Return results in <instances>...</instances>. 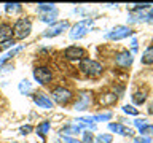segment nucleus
Segmentation results:
<instances>
[{"mask_svg":"<svg viewBox=\"0 0 153 143\" xmlns=\"http://www.w3.org/2000/svg\"><path fill=\"white\" fill-rule=\"evenodd\" d=\"M134 126L139 127V130H140L142 127L147 126V119H136V121H134Z\"/></svg>","mask_w":153,"mask_h":143,"instance_id":"bb28decb","label":"nucleus"},{"mask_svg":"<svg viewBox=\"0 0 153 143\" xmlns=\"http://www.w3.org/2000/svg\"><path fill=\"white\" fill-rule=\"evenodd\" d=\"M51 10H56L53 3H40L38 5V11H51Z\"/></svg>","mask_w":153,"mask_h":143,"instance_id":"b1692460","label":"nucleus"},{"mask_svg":"<svg viewBox=\"0 0 153 143\" xmlns=\"http://www.w3.org/2000/svg\"><path fill=\"white\" fill-rule=\"evenodd\" d=\"M140 133H142V135H150V133H153V126H148V124H147L145 127L140 129Z\"/></svg>","mask_w":153,"mask_h":143,"instance_id":"a878e982","label":"nucleus"},{"mask_svg":"<svg viewBox=\"0 0 153 143\" xmlns=\"http://www.w3.org/2000/svg\"><path fill=\"white\" fill-rule=\"evenodd\" d=\"M93 121H108L112 118V113H104V114H96V116H91Z\"/></svg>","mask_w":153,"mask_h":143,"instance_id":"5701e85b","label":"nucleus"},{"mask_svg":"<svg viewBox=\"0 0 153 143\" xmlns=\"http://www.w3.org/2000/svg\"><path fill=\"white\" fill-rule=\"evenodd\" d=\"M131 45H132V49L136 51V49H137V40H132V43H131Z\"/></svg>","mask_w":153,"mask_h":143,"instance_id":"473e14b6","label":"nucleus"},{"mask_svg":"<svg viewBox=\"0 0 153 143\" xmlns=\"http://www.w3.org/2000/svg\"><path fill=\"white\" fill-rule=\"evenodd\" d=\"M142 62L145 65H150L153 64V46H148L145 51H143V54H142Z\"/></svg>","mask_w":153,"mask_h":143,"instance_id":"2eb2a0df","label":"nucleus"},{"mask_svg":"<svg viewBox=\"0 0 153 143\" xmlns=\"http://www.w3.org/2000/svg\"><path fill=\"white\" fill-rule=\"evenodd\" d=\"M78 132H80V126H65V127L61 130V135H62V137H67V135L78 133Z\"/></svg>","mask_w":153,"mask_h":143,"instance_id":"dca6fc26","label":"nucleus"},{"mask_svg":"<svg viewBox=\"0 0 153 143\" xmlns=\"http://www.w3.org/2000/svg\"><path fill=\"white\" fill-rule=\"evenodd\" d=\"M67 27H69V22H67V21L54 22L53 26H50L45 32H43V37H46V38L48 37H56V35H59L61 32H64Z\"/></svg>","mask_w":153,"mask_h":143,"instance_id":"6e6552de","label":"nucleus"},{"mask_svg":"<svg viewBox=\"0 0 153 143\" xmlns=\"http://www.w3.org/2000/svg\"><path fill=\"white\" fill-rule=\"evenodd\" d=\"M48 130H50V122H48V121H43L40 126L37 127V133H38L42 138L45 137V133H48Z\"/></svg>","mask_w":153,"mask_h":143,"instance_id":"f3484780","label":"nucleus"},{"mask_svg":"<svg viewBox=\"0 0 153 143\" xmlns=\"http://www.w3.org/2000/svg\"><path fill=\"white\" fill-rule=\"evenodd\" d=\"M62 140H64V143H80L78 140H75V138H70V137H62Z\"/></svg>","mask_w":153,"mask_h":143,"instance_id":"c756f323","label":"nucleus"},{"mask_svg":"<svg viewBox=\"0 0 153 143\" xmlns=\"http://www.w3.org/2000/svg\"><path fill=\"white\" fill-rule=\"evenodd\" d=\"M5 10H7V13H16L21 10V5L19 3H7L5 5Z\"/></svg>","mask_w":153,"mask_h":143,"instance_id":"aec40b11","label":"nucleus"},{"mask_svg":"<svg viewBox=\"0 0 153 143\" xmlns=\"http://www.w3.org/2000/svg\"><path fill=\"white\" fill-rule=\"evenodd\" d=\"M123 111H124V113H128V114H134V116H136V114L139 113V111H137V108L131 107V105H124V107H123Z\"/></svg>","mask_w":153,"mask_h":143,"instance_id":"393cba45","label":"nucleus"},{"mask_svg":"<svg viewBox=\"0 0 153 143\" xmlns=\"http://www.w3.org/2000/svg\"><path fill=\"white\" fill-rule=\"evenodd\" d=\"M32 130V126H24V127H21V132L24 133V135H26V133H29Z\"/></svg>","mask_w":153,"mask_h":143,"instance_id":"7c9ffc66","label":"nucleus"},{"mask_svg":"<svg viewBox=\"0 0 153 143\" xmlns=\"http://www.w3.org/2000/svg\"><path fill=\"white\" fill-rule=\"evenodd\" d=\"M80 70L83 72L85 75L88 76H99L102 73V65L96 60H91V59H83L80 62Z\"/></svg>","mask_w":153,"mask_h":143,"instance_id":"f03ea898","label":"nucleus"},{"mask_svg":"<svg viewBox=\"0 0 153 143\" xmlns=\"http://www.w3.org/2000/svg\"><path fill=\"white\" fill-rule=\"evenodd\" d=\"M93 24V19H83V21L76 22L70 30V38L72 40H78V38L85 37L86 33L89 32V27Z\"/></svg>","mask_w":153,"mask_h":143,"instance_id":"7ed1b4c3","label":"nucleus"},{"mask_svg":"<svg viewBox=\"0 0 153 143\" xmlns=\"http://www.w3.org/2000/svg\"><path fill=\"white\" fill-rule=\"evenodd\" d=\"M132 99H134V102H136L137 105H140V103H143V102H145L147 95L143 94V92H136V94L132 95Z\"/></svg>","mask_w":153,"mask_h":143,"instance_id":"4be33fe9","label":"nucleus"},{"mask_svg":"<svg viewBox=\"0 0 153 143\" xmlns=\"http://www.w3.org/2000/svg\"><path fill=\"white\" fill-rule=\"evenodd\" d=\"M13 45H14V41H11V40H10V41H7V43H3L2 49H7V48H11Z\"/></svg>","mask_w":153,"mask_h":143,"instance_id":"2f4dec72","label":"nucleus"},{"mask_svg":"<svg viewBox=\"0 0 153 143\" xmlns=\"http://www.w3.org/2000/svg\"><path fill=\"white\" fill-rule=\"evenodd\" d=\"M56 14H57V10H54V11H50L48 14H42V21L43 22H53L54 21V18H56Z\"/></svg>","mask_w":153,"mask_h":143,"instance_id":"412c9836","label":"nucleus"},{"mask_svg":"<svg viewBox=\"0 0 153 143\" xmlns=\"http://www.w3.org/2000/svg\"><path fill=\"white\" fill-rule=\"evenodd\" d=\"M51 97H53L54 102H57L59 105H65V103L70 102L72 92H70L69 89H64V88H56V89H53Z\"/></svg>","mask_w":153,"mask_h":143,"instance_id":"20e7f679","label":"nucleus"},{"mask_svg":"<svg viewBox=\"0 0 153 143\" xmlns=\"http://www.w3.org/2000/svg\"><path fill=\"white\" fill-rule=\"evenodd\" d=\"M117 100H118V97H117V94H113V92H105V94L99 95V103L102 105V107H110V105H113Z\"/></svg>","mask_w":153,"mask_h":143,"instance_id":"f8f14e48","label":"nucleus"},{"mask_svg":"<svg viewBox=\"0 0 153 143\" xmlns=\"http://www.w3.org/2000/svg\"><path fill=\"white\" fill-rule=\"evenodd\" d=\"M113 135L112 133H99L97 135V142L99 143H112Z\"/></svg>","mask_w":153,"mask_h":143,"instance_id":"a211bd4d","label":"nucleus"},{"mask_svg":"<svg viewBox=\"0 0 153 143\" xmlns=\"http://www.w3.org/2000/svg\"><path fill=\"white\" fill-rule=\"evenodd\" d=\"M13 37V27L10 24H0V43H7Z\"/></svg>","mask_w":153,"mask_h":143,"instance_id":"9b49d317","label":"nucleus"},{"mask_svg":"<svg viewBox=\"0 0 153 143\" xmlns=\"http://www.w3.org/2000/svg\"><path fill=\"white\" fill-rule=\"evenodd\" d=\"M83 143H93V133L85 132L83 133Z\"/></svg>","mask_w":153,"mask_h":143,"instance_id":"cd10ccee","label":"nucleus"},{"mask_svg":"<svg viewBox=\"0 0 153 143\" xmlns=\"http://www.w3.org/2000/svg\"><path fill=\"white\" fill-rule=\"evenodd\" d=\"M64 56H65V59H69V60H80L81 62L83 59H86V51L80 46H69L65 49Z\"/></svg>","mask_w":153,"mask_h":143,"instance_id":"423d86ee","label":"nucleus"},{"mask_svg":"<svg viewBox=\"0 0 153 143\" xmlns=\"http://www.w3.org/2000/svg\"><path fill=\"white\" fill-rule=\"evenodd\" d=\"M33 78H35L40 84H46L51 81L53 73H51L50 69H46V67H37V69L33 70Z\"/></svg>","mask_w":153,"mask_h":143,"instance_id":"0eeeda50","label":"nucleus"},{"mask_svg":"<svg viewBox=\"0 0 153 143\" xmlns=\"http://www.w3.org/2000/svg\"><path fill=\"white\" fill-rule=\"evenodd\" d=\"M131 33H132V30L128 26H117L107 33V38H110V40H123V38L129 37Z\"/></svg>","mask_w":153,"mask_h":143,"instance_id":"39448f33","label":"nucleus"},{"mask_svg":"<svg viewBox=\"0 0 153 143\" xmlns=\"http://www.w3.org/2000/svg\"><path fill=\"white\" fill-rule=\"evenodd\" d=\"M150 113H152V114H153V103H152V105H150Z\"/></svg>","mask_w":153,"mask_h":143,"instance_id":"72a5a7b5","label":"nucleus"},{"mask_svg":"<svg viewBox=\"0 0 153 143\" xmlns=\"http://www.w3.org/2000/svg\"><path fill=\"white\" fill-rule=\"evenodd\" d=\"M115 64H117L118 67H129L132 64V54L129 51H121L118 52L117 56H115Z\"/></svg>","mask_w":153,"mask_h":143,"instance_id":"1a4fd4ad","label":"nucleus"},{"mask_svg":"<svg viewBox=\"0 0 153 143\" xmlns=\"http://www.w3.org/2000/svg\"><path fill=\"white\" fill-rule=\"evenodd\" d=\"M134 143H150V138L148 137H137V138H134Z\"/></svg>","mask_w":153,"mask_h":143,"instance_id":"c85d7f7f","label":"nucleus"},{"mask_svg":"<svg viewBox=\"0 0 153 143\" xmlns=\"http://www.w3.org/2000/svg\"><path fill=\"white\" fill-rule=\"evenodd\" d=\"M30 89H32V86L27 80H22L21 83H19V91H21V94H27Z\"/></svg>","mask_w":153,"mask_h":143,"instance_id":"6ab92c4d","label":"nucleus"},{"mask_svg":"<svg viewBox=\"0 0 153 143\" xmlns=\"http://www.w3.org/2000/svg\"><path fill=\"white\" fill-rule=\"evenodd\" d=\"M30 30H32V22L30 19L27 18H21L18 19L16 24H14L13 27V35L18 38V40H24V38H27L30 35Z\"/></svg>","mask_w":153,"mask_h":143,"instance_id":"f257e3e1","label":"nucleus"},{"mask_svg":"<svg viewBox=\"0 0 153 143\" xmlns=\"http://www.w3.org/2000/svg\"><path fill=\"white\" fill-rule=\"evenodd\" d=\"M33 102H35L40 108H45V110H51L53 108V100L45 94H35L33 95Z\"/></svg>","mask_w":153,"mask_h":143,"instance_id":"9d476101","label":"nucleus"},{"mask_svg":"<svg viewBox=\"0 0 153 143\" xmlns=\"http://www.w3.org/2000/svg\"><path fill=\"white\" fill-rule=\"evenodd\" d=\"M108 129L115 133H120V135H132V130L128 127H124L123 124H118V122H112L108 124Z\"/></svg>","mask_w":153,"mask_h":143,"instance_id":"ddd939ff","label":"nucleus"},{"mask_svg":"<svg viewBox=\"0 0 153 143\" xmlns=\"http://www.w3.org/2000/svg\"><path fill=\"white\" fill-rule=\"evenodd\" d=\"M91 103V94L89 92H81L78 102L75 103V110H86V107Z\"/></svg>","mask_w":153,"mask_h":143,"instance_id":"4468645a","label":"nucleus"}]
</instances>
